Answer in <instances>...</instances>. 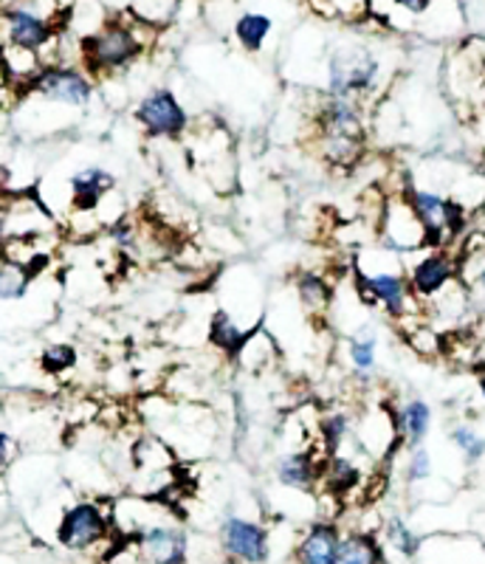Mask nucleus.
<instances>
[{"instance_id": "ea45409f", "label": "nucleus", "mask_w": 485, "mask_h": 564, "mask_svg": "<svg viewBox=\"0 0 485 564\" xmlns=\"http://www.w3.org/2000/svg\"><path fill=\"white\" fill-rule=\"evenodd\" d=\"M477 387H479V395L485 398V370L479 372V379H477Z\"/></svg>"}, {"instance_id": "f3484780", "label": "nucleus", "mask_w": 485, "mask_h": 564, "mask_svg": "<svg viewBox=\"0 0 485 564\" xmlns=\"http://www.w3.org/2000/svg\"><path fill=\"white\" fill-rule=\"evenodd\" d=\"M68 189L74 209L94 212L114 189V175L103 167H83L68 178Z\"/></svg>"}, {"instance_id": "dca6fc26", "label": "nucleus", "mask_w": 485, "mask_h": 564, "mask_svg": "<svg viewBox=\"0 0 485 564\" xmlns=\"http://www.w3.org/2000/svg\"><path fill=\"white\" fill-rule=\"evenodd\" d=\"M338 539L342 531L333 520L311 522L305 533L300 536L294 547V562L297 564H333L338 551Z\"/></svg>"}, {"instance_id": "a878e982", "label": "nucleus", "mask_w": 485, "mask_h": 564, "mask_svg": "<svg viewBox=\"0 0 485 564\" xmlns=\"http://www.w3.org/2000/svg\"><path fill=\"white\" fill-rule=\"evenodd\" d=\"M351 435H353L351 412L333 410L320 417V441H322V449H325V457L342 452V443H345Z\"/></svg>"}, {"instance_id": "f8f14e48", "label": "nucleus", "mask_w": 485, "mask_h": 564, "mask_svg": "<svg viewBox=\"0 0 485 564\" xmlns=\"http://www.w3.org/2000/svg\"><path fill=\"white\" fill-rule=\"evenodd\" d=\"M3 200L7 212V238H40V235H57V220L43 198L34 193H14Z\"/></svg>"}, {"instance_id": "aec40b11", "label": "nucleus", "mask_w": 485, "mask_h": 564, "mask_svg": "<svg viewBox=\"0 0 485 564\" xmlns=\"http://www.w3.org/2000/svg\"><path fill=\"white\" fill-rule=\"evenodd\" d=\"M255 327H246L242 322H237V316L226 308H217L209 316V327H206V339L215 347L224 359L235 361V356L240 352L242 341L251 334Z\"/></svg>"}, {"instance_id": "58836bf2", "label": "nucleus", "mask_w": 485, "mask_h": 564, "mask_svg": "<svg viewBox=\"0 0 485 564\" xmlns=\"http://www.w3.org/2000/svg\"><path fill=\"white\" fill-rule=\"evenodd\" d=\"M7 88H12V85H9L7 65H3V57H0V90H7Z\"/></svg>"}, {"instance_id": "20e7f679", "label": "nucleus", "mask_w": 485, "mask_h": 564, "mask_svg": "<svg viewBox=\"0 0 485 564\" xmlns=\"http://www.w3.org/2000/svg\"><path fill=\"white\" fill-rule=\"evenodd\" d=\"M403 198H407L409 209L416 212L423 229V249H446L452 240L466 231L468 215L460 200L432 193V189H418V186H407Z\"/></svg>"}, {"instance_id": "0eeeda50", "label": "nucleus", "mask_w": 485, "mask_h": 564, "mask_svg": "<svg viewBox=\"0 0 485 564\" xmlns=\"http://www.w3.org/2000/svg\"><path fill=\"white\" fill-rule=\"evenodd\" d=\"M136 122L153 139H184L190 133V113L170 88H150L136 102Z\"/></svg>"}, {"instance_id": "f257e3e1", "label": "nucleus", "mask_w": 485, "mask_h": 564, "mask_svg": "<svg viewBox=\"0 0 485 564\" xmlns=\"http://www.w3.org/2000/svg\"><path fill=\"white\" fill-rule=\"evenodd\" d=\"M159 32L161 29L133 18L128 9L110 14V18H105L103 26L79 37V65L94 79L114 77L128 65H133L148 48H153Z\"/></svg>"}, {"instance_id": "4be33fe9", "label": "nucleus", "mask_w": 485, "mask_h": 564, "mask_svg": "<svg viewBox=\"0 0 485 564\" xmlns=\"http://www.w3.org/2000/svg\"><path fill=\"white\" fill-rule=\"evenodd\" d=\"M0 57H3V65H7V77L9 85L18 90L20 97L26 94L29 85L37 79V74L43 70V57L40 52H32V48H20V45H0Z\"/></svg>"}, {"instance_id": "a211bd4d", "label": "nucleus", "mask_w": 485, "mask_h": 564, "mask_svg": "<svg viewBox=\"0 0 485 564\" xmlns=\"http://www.w3.org/2000/svg\"><path fill=\"white\" fill-rule=\"evenodd\" d=\"M392 426H396L398 443H403L407 449L423 446L429 430H432V406L423 398H409L392 412Z\"/></svg>"}, {"instance_id": "e433bc0d", "label": "nucleus", "mask_w": 485, "mask_h": 564, "mask_svg": "<svg viewBox=\"0 0 485 564\" xmlns=\"http://www.w3.org/2000/svg\"><path fill=\"white\" fill-rule=\"evenodd\" d=\"M474 285H477V291H479V296H483V302H485V265L483 269L477 271V276H474Z\"/></svg>"}, {"instance_id": "473e14b6", "label": "nucleus", "mask_w": 485, "mask_h": 564, "mask_svg": "<svg viewBox=\"0 0 485 564\" xmlns=\"http://www.w3.org/2000/svg\"><path fill=\"white\" fill-rule=\"evenodd\" d=\"M40 367L48 376H63V372L77 367V350L71 345H52L40 352Z\"/></svg>"}, {"instance_id": "423d86ee", "label": "nucleus", "mask_w": 485, "mask_h": 564, "mask_svg": "<svg viewBox=\"0 0 485 564\" xmlns=\"http://www.w3.org/2000/svg\"><path fill=\"white\" fill-rule=\"evenodd\" d=\"M356 289L367 305H381L387 316L398 322H407L409 316H416L421 302L409 291L407 274L398 271H364L358 269Z\"/></svg>"}, {"instance_id": "412c9836", "label": "nucleus", "mask_w": 485, "mask_h": 564, "mask_svg": "<svg viewBox=\"0 0 485 564\" xmlns=\"http://www.w3.org/2000/svg\"><path fill=\"white\" fill-rule=\"evenodd\" d=\"M362 480H364L362 468H358L351 457L342 455V452L327 455L325 463H322L320 486L325 488L331 497H336V500H345L347 494H353L358 486H362Z\"/></svg>"}, {"instance_id": "9b49d317", "label": "nucleus", "mask_w": 485, "mask_h": 564, "mask_svg": "<svg viewBox=\"0 0 485 564\" xmlns=\"http://www.w3.org/2000/svg\"><path fill=\"white\" fill-rule=\"evenodd\" d=\"M457 257L449 254L446 249L423 251L407 271L409 291L416 294L418 302H432L434 296L443 294L452 282H457Z\"/></svg>"}, {"instance_id": "ddd939ff", "label": "nucleus", "mask_w": 485, "mask_h": 564, "mask_svg": "<svg viewBox=\"0 0 485 564\" xmlns=\"http://www.w3.org/2000/svg\"><path fill=\"white\" fill-rule=\"evenodd\" d=\"M313 128L316 135H345V139H364L367 122H364V105L356 99H342L322 94L320 105L313 110Z\"/></svg>"}, {"instance_id": "39448f33", "label": "nucleus", "mask_w": 485, "mask_h": 564, "mask_svg": "<svg viewBox=\"0 0 485 564\" xmlns=\"http://www.w3.org/2000/svg\"><path fill=\"white\" fill-rule=\"evenodd\" d=\"M94 90L96 79L83 65H43L26 94L45 99L48 105H60V108L83 110L94 99Z\"/></svg>"}, {"instance_id": "c756f323", "label": "nucleus", "mask_w": 485, "mask_h": 564, "mask_svg": "<svg viewBox=\"0 0 485 564\" xmlns=\"http://www.w3.org/2000/svg\"><path fill=\"white\" fill-rule=\"evenodd\" d=\"M384 536H387V542H390V545L407 558L418 556V551H421V536H418V533L412 531L401 517H390V520H387V525H384Z\"/></svg>"}, {"instance_id": "4468645a", "label": "nucleus", "mask_w": 485, "mask_h": 564, "mask_svg": "<svg viewBox=\"0 0 485 564\" xmlns=\"http://www.w3.org/2000/svg\"><path fill=\"white\" fill-rule=\"evenodd\" d=\"M378 224H381L384 249L396 251V254H407V251L423 249V229L421 224H418L416 212L409 209L403 193L396 195L390 204L384 206Z\"/></svg>"}, {"instance_id": "f03ea898", "label": "nucleus", "mask_w": 485, "mask_h": 564, "mask_svg": "<svg viewBox=\"0 0 485 564\" xmlns=\"http://www.w3.org/2000/svg\"><path fill=\"white\" fill-rule=\"evenodd\" d=\"M381 83V57L362 43L338 45L327 57V88L325 94L342 99H356L364 105Z\"/></svg>"}, {"instance_id": "cd10ccee", "label": "nucleus", "mask_w": 485, "mask_h": 564, "mask_svg": "<svg viewBox=\"0 0 485 564\" xmlns=\"http://www.w3.org/2000/svg\"><path fill=\"white\" fill-rule=\"evenodd\" d=\"M181 0H128V12L150 26L164 29L179 12Z\"/></svg>"}, {"instance_id": "7c9ffc66", "label": "nucleus", "mask_w": 485, "mask_h": 564, "mask_svg": "<svg viewBox=\"0 0 485 564\" xmlns=\"http://www.w3.org/2000/svg\"><path fill=\"white\" fill-rule=\"evenodd\" d=\"M449 437H452V443L460 449V455H463V460L468 463V466H474V463H479L485 457V437L479 435L474 426H468V423H457L452 432H449Z\"/></svg>"}, {"instance_id": "f704fd0d", "label": "nucleus", "mask_w": 485, "mask_h": 564, "mask_svg": "<svg viewBox=\"0 0 485 564\" xmlns=\"http://www.w3.org/2000/svg\"><path fill=\"white\" fill-rule=\"evenodd\" d=\"M14 452H18V443H14V437L9 435V432L0 430V475H3L9 466H12Z\"/></svg>"}, {"instance_id": "5701e85b", "label": "nucleus", "mask_w": 485, "mask_h": 564, "mask_svg": "<svg viewBox=\"0 0 485 564\" xmlns=\"http://www.w3.org/2000/svg\"><path fill=\"white\" fill-rule=\"evenodd\" d=\"M294 294L311 316H325L333 305V285L316 271H302L294 276Z\"/></svg>"}, {"instance_id": "1a4fd4ad", "label": "nucleus", "mask_w": 485, "mask_h": 564, "mask_svg": "<svg viewBox=\"0 0 485 564\" xmlns=\"http://www.w3.org/2000/svg\"><path fill=\"white\" fill-rule=\"evenodd\" d=\"M220 547L231 564H269L271 533L260 522L229 513L220 522Z\"/></svg>"}, {"instance_id": "2f4dec72", "label": "nucleus", "mask_w": 485, "mask_h": 564, "mask_svg": "<svg viewBox=\"0 0 485 564\" xmlns=\"http://www.w3.org/2000/svg\"><path fill=\"white\" fill-rule=\"evenodd\" d=\"M367 3L370 0H327V3L316 7V12L342 20V23H362V20H367Z\"/></svg>"}, {"instance_id": "7ed1b4c3", "label": "nucleus", "mask_w": 485, "mask_h": 564, "mask_svg": "<svg viewBox=\"0 0 485 564\" xmlns=\"http://www.w3.org/2000/svg\"><path fill=\"white\" fill-rule=\"evenodd\" d=\"M119 533L110 525V506L96 500H79L63 511L57 522V542L71 553H110Z\"/></svg>"}, {"instance_id": "c9c22d12", "label": "nucleus", "mask_w": 485, "mask_h": 564, "mask_svg": "<svg viewBox=\"0 0 485 564\" xmlns=\"http://www.w3.org/2000/svg\"><path fill=\"white\" fill-rule=\"evenodd\" d=\"M392 3H396L398 12H403V14H409V18L418 20L423 12H427L432 0H392Z\"/></svg>"}, {"instance_id": "9d476101", "label": "nucleus", "mask_w": 485, "mask_h": 564, "mask_svg": "<svg viewBox=\"0 0 485 564\" xmlns=\"http://www.w3.org/2000/svg\"><path fill=\"white\" fill-rule=\"evenodd\" d=\"M144 564H186L190 562V536L175 520L155 522L130 539Z\"/></svg>"}, {"instance_id": "6ab92c4d", "label": "nucleus", "mask_w": 485, "mask_h": 564, "mask_svg": "<svg viewBox=\"0 0 485 564\" xmlns=\"http://www.w3.org/2000/svg\"><path fill=\"white\" fill-rule=\"evenodd\" d=\"M280 359V347H277L274 336L266 330V327H255L246 341H242L240 352L235 356V365L242 372H251V376H260V372H269L271 367Z\"/></svg>"}, {"instance_id": "b1692460", "label": "nucleus", "mask_w": 485, "mask_h": 564, "mask_svg": "<svg viewBox=\"0 0 485 564\" xmlns=\"http://www.w3.org/2000/svg\"><path fill=\"white\" fill-rule=\"evenodd\" d=\"M333 564H384V551L373 533H342Z\"/></svg>"}, {"instance_id": "72a5a7b5", "label": "nucleus", "mask_w": 485, "mask_h": 564, "mask_svg": "<svg viewBox=\"0 0 485 564\" xmlns=\"http://www.w3.org/2000/svg\"><path fill=\"white\" fill-rule=\"evenodd\" d=\"M432 477V455H429L427 446H416L409 449L407 460V480L409 482H423Z\"/></svg>"}, {"instance_id": "4c0bfd02", "label": "nucleus", "mask_w": 485, "mask_h": 564, "mask_svg": "<svg viewBox=\"0 0 485 564\" xmlns=\"http://www.w3.org/2000/svg\"><path fill=\"white\" fill-rule=\"evenodd\" d=\"M7 238V212H3V200H0V243Z\"/></svg>"}, {"instance_id": "6e6552de", "label": "nucleus", "mask_w": 485, "mask_h": 564, "mask_svg": "<svg viewBox=\"0 0 485 564\" xmlns=\"http://www.w3.org/2000/svg\"><path fill=\"white\" fill-rule=\"evenodd\" d=\"M63 29L57 20L45 18L32 3H7L0 9V37L9 45L45 52Z\"/></svg>"}, {"instance_id": "79ce46f5", "label": "nucleus", "mask_w": 485, "mask_h": 564, "mask_svg": "<svg viewBox=\"0 0 485 564\" xmlns=\"http://www.w3.org/2000/svg\"><path fill=\"white\" fill-rule=\"evenodd\" d=\"M3 3H26V0H3Z\"/></svg>"}, {"instance_id": "2eb2a0df", "label": "nucleus", "mask_w": 485, "mask_h": 564, "mask_svg": "<svg viewBox=\"0 0 485 564\" xmlns=\"http://www.w3.org/2000/svg\"><path fill=\"white\" fill-rule=\"evenodd\" d=\"M322 463H325V457H320L313 449L285 452L274 460V480L288 491L308 494L320 488Z\"/></svg>"}, {"instance_id": "bb28decb", "label": "nucleus", "mask_w": 485, "mask_h": 564, "mask_svg": "<svg viewBox=\"0 0 485 564\" xmlns=\"http://www.w3.org/2000/svg\"><path fill=\"white\" fill-rule=\"evenodd\" d=\"M347 361H351V367L358 376H367V372L376 370L378 339L370 327H362L358 334L351 336V341H347Z\"/></svg>"}, {"instance_id": "393cba45", "label": "nucleus", "mask_w": 485, "mask_h": 564, "mask_svg": "<svg viewBox=\"0 0 485 564\" xmlns=\"http://www.w3.org/2000/svg\"><path fill=\"white\" fill-rule=\"evenodd\" d=\"M271 32H274V20L262 12H242L237 14L235 26H231V37L240 45L242 52L257 54L262 52V45L269 43Z\"/></svg>"}, {"instance_id": "c85d7f7f", "label": "nucleus", "mask_w": 485, "mask_h": 564, "mask_svg": "<svg viewBox=\"0 0 485 564\" xmlns=\"http://www.w3.org/2000/svg\"><path fill=\"white\" fill-rule=\"evenodd\" d=\"M34 276L23 265L0 260V302H20L32 289Z\"/></svg>"}, {"instance_id": "a19ab883", "label": "nucleus", "mask_w": 485, "mask_h": 564, "mask_svg": "<svg viewBox=\"0 0 485 564\" xmlns=\"http://www.w3.org/2000/svg\"><path fill=\"white\" fill-rule=\"evenodd\" d=\"M308 3H311V7L316 9V7H322V3H327V0H308Z\"/></svg>"}]
</instances>
